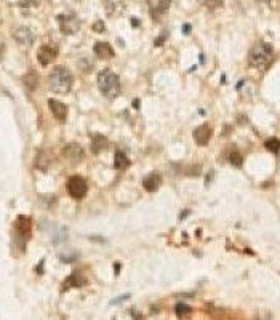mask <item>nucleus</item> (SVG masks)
<instances>
[{
    "mask_svg": "<svg viewBox=\"0 0 280 320\" xmlns=\"http://www.w3.org/2000/svg\"><path fill=\"white\" fill-rule=\"evenodd\" d=\"M272 56H274V48L266 42H258L256 45L251 48L248 61L251 68L262 71L271 64Z\"/></svg>",
    "mask_w": 280,
    "mask_h": 320,
    "instance_id": "1",
    "label": "nucleus"
},
{
    "mask_svg": "<svg viewBox=\"0 0 280 320\" xmlns=\"http://www.w3.org/2000/svg\"><path fill=\"white\" fill-rule=\"evenodd\" d=\"M72 82H74L72 74L66 68H61V66L54 68L52 71V74L48 75V85L56 93H68L70 90V87H72Z\"/></svg>",
    "mask_w": 280,
    "mask_h": 320,
    "instance_id": "2",
    "label": "nucleus"
},
{
    "mask_svg": "<svg viewBox=\"0 0 280 320\" xmlns=\"http://www.w3.org/2000/svg\"><path fill=\"white\" fill-rule=\"evenodd\" d=\"M98 88L104 96L112 99L120 93V79L112 71L104 69L98 75Z\"/></svg>",
    "mask_w": 280,
    "mask_h": 320,
    "instance_id": "3",
    "label": "nucleus"
},
{
    "mask_svg": "<svg viewBox=\"0 0 280 320\" xmlns=\"http://www.w3.org/2000/svg\"><path fill=\"white\" fill-rule=\"evenodd\" d=\"M58 23H59V29H61L63 34L66 36H72L77 31L80 29V21L75 15H59L58 16Z\"/></svg>",
    "mask_w": 280,
    "mask_h": 320,
    "instance_id": "4",
    "label": "nucleus"
},
{
    "mask_svg": "<svg viewBox=\"0 0 280 320\" xmlns=\"http://www.w3.org/2000/svg\"><path fill=\"white\" fill-rule=\"evenodd\" d=\"M68 191L74 198H84L88 191V184L82 176H70L68 181Z\"/></svg>",
    "mask_w": 280,
    "mask_h": 320,
    "instance_id": "5",
    "label": "nucleus"
},
{
    "mask_svg": "<svg viewBox=\"0 0 280 320\" xmlns=\"http://www.w3.org/2000/svg\"><path fill=\"white\" fill-rule=\"evenodd\" d=\"M63 156L68 159L69 162L79 163V162L84 160L85 152H84V149H82L80 144H77V142H70V144H68L63 149Z\"/></svg>",
    "mask_w": 280,
    "mask_h": 320,
    "instance_id": "6",
    "label": "nucleus"
},
{
    "mask_svg": "<svg viewBox=\"0 0 280 320\" xmlns=\"http://www.w3.org/2000/svg\"><path fill=\"white\" fill-rule=\"evenodd\" d=\"M56 56H58V50L56 47H52V45H42L37 52V59L42 66L53 63L54 59H56Z\"/></svg>",
    "mask_w": 280,
    "mask_h": 320,
    "instance_id": "7",
    "label": "nucleus"
},
{
    "mask_svg": "<svg viewBox=\"0 0 280 320\" xmlns=\"http://www.w3.org/2000/svg\"><path fill=\"white\" fill-rule=\"evenodd\" d=\"M213 135V130L211 126L208 124H204L200 126H197V128L194 130V140L199 146H205L208 144V141H210V138Z\"/></svg>",
    "mask_w": 280,
    "mask_h": 320,
    "instance_id": "8",
    "label": "nucleus"
},
{
    "mask_svg": "<svg viewBox=\"0 0 280 320\" xmlns=\"http://www.w3.org/2000/svg\"><path fill=\"white\" fill-rule=\"evenodd\" d=\"M13 37H15L16 42L21 43V45H24V47H29V45H32V42H34V34H32V31L29 29V27H24V26L15 29Z\"/></svg>",
    "mask_w": 280,
    "mask_h": 320,
    "instance_id": "9",
    "label": "nucleus"
},
{
    "mask_svg": "<svg viewBox=\"0 0 280 320\" xmlns=\"http://www.w3.org/2000/svg\"><path fill=\"white\" fill-rule=\"evenodd\" d=\"M48 106H50V111L54 115V119L59 120V122H64L68 119V107L61 101H58V99H48Z\"/></svg>",
    "mask_w": 280,
    "mask_h": 320,
    "instance_id": "10",
    "label": "nucleus"
},
{
    "mask_svg": "<svg viewBox=\"0 0 280 320\" xmlns=\"http://www.w3.org/2000/svg\"><path fill=\"white\" fill-rule=\"evenodd\" d=\"M147 5H149V10L154 16H160L168 12L172 0H147Z\"/></svg>",
    "mask_w": 280,
    "mask_h": 320,
    "instance_id": "11",
    "label": "nucleus"
},
{
    "mask_svg": "<svg viewBox=\"0 0 280 320\" xmlns=\"http://www.w3.org/2000/svg\"><path fill=\"white\" fill-rule=\"evenodd\" d=\"M160 184H162V176L158 175V173L147 175L146 178H144V181H142V186H144V189H146L147 192L157 191L158 187H160Z\"/></svg>",
    "mask_w": 280,
    "mask_h": 320,
    "instance_id": "12",
    "label": "nucleus"
},
{
    "mask_svg": "<svg viewBox=\"0 0 280 320\" xmlns=\"http://www.w3.org/2000/svg\"><path fill=\"white\" fill-rule=\"evenodd\" d=\"M95 53H96V56H100L101 59H109L114 56V50L107 42L95 43Z\"/></svg>",
    "mask_w": 280,
    "mask_h": 320,
    "instance_id": "13",
    "label": "nucleus"
},
{
    "mask_svg": "<svg viewBox=\"0 0 280 320\" xmlns=\"http://www.w3.org/2000/svg\"><path fill=\"white\" fill-rule=\"evenodd\" d=\"M15 226H16V231H18V234L24 235V237H29V235H31L32 224H31V219L27 218V216H19Z\"/></svg>",
    "mask_w": 280,
    "mask_h": 320,
    "instance_id": "14",
    "label": "nucleus"
},
{
    "mask_svg": "<svg viewBox=\"0 0 280 320\" xmlns=\"http://www.w3.org/2000/svg\"><path fill=\"white\" fill-rule=\"evenodd\" d=\"M107 146H109V141H107V138H106V136H103V135H95V136H93V141H91V151L95 152V154L103 152L104 149H107Z\"/></svg>",
    "mask_w": 280,
    "mask_h": 320,
    "instance_id": "15",
    "label": "nucleus"
},
{
    "mask_svg": "<svg viewBox=\"0 0 280 320\" xmlns=\"http://www.w3.org/2000/svg\"><path fill=\"white\" fill-rule=\"evenodd\" d=\"M114 167L117 168V170H123V168L130 167V159L127 157V154L122 152V151H117V152H115Z\"/></svg>",
    "mask_w": 280,
    "mask_h": 320,
    "instance_id": "16",
    "label": "nucleus"
},
{
    "mask_svg": "<svg viewBox=\"0 0 280 320\" xmlns=\"http://www.w3.org/2000/svg\"><path fill=\"white\" fill-rule=\"evenodd\" d=\"M106 10H107L109 16L119 15L123 10V2H122V0H107V2H106Z\"/></svg>",
    "mask_w": 280,
    "mask_h": 320,
    "instance_id": "17",
    "label": "nucleus"
},
{
    "mask_svg": "<svg viewBox=\"0 0 280 320\" xmlns=\"http://www.w3.org/2000/svg\"><path fill=\"white\" fill-rule=\"evenodd\" d=\"M264 146L267 151H271L272 154H279L280 151V140L279 138H269V140L264 142Z\"/></svg>",
    "mask_w": 280,
    "mask_h": 320,
    "instance_id": "18",
    "label": "nucleus"
},
{
    "mask_svg": "<svg viewBox=\"0 0 280 320\" xmlns=\"http://www.w3.org/2000/svg\"><path fill=\"white\" fill-rule=\"evenodd\" d=\"M229 162L232 163L234 167H242V162H244V157H242V154H240V152H237V151L230 152V154H229Z\"/></svg>",
    "mask_w": 280,
    "mask_h": 320,
    "instance_id": "19",
    "label": "nucleus"
},
{
    "mask_svg": "<svg viewBox=\"0 0 280 320\" xmlns=\"http://www.w3.org/2000/svg\"><path fill=\"white\" fill-rule=\"evenodd\" d=\"M24 82H26V85H27V88H29V90H34V88L37 87V82H38L37 74H35V72H29V74L24 77Z\"/></svg>",
    "mask_w": 280,
    "mask_h": 320,
    "instance_id": "20",
    "label": "nucleus"
},
{
    "mask_svg": "<svg viewBox=\"0 0 280 320\" xmlns=\"http://www.w3.org/2000/svg\"><path fill=\"white\" fill-rule=\"evenodd\" d=\"M200 3L210 10H216L223 5V0H200Z\"/></svg>",
    "mask_w": 280,
    "mask_h": 320,
    "instance_id": "21",
    "label": "nucleus"
},
{
    "mask_svg": "<svg viewBox=\"0 0 280 320\" xmlns=\"http://www.w3.org/2000/svg\"><path fill=\"white\" fill-rule=\"evenodd\" d=\"M175 312H176L178 317H183V316H186V314L191 312V307L188 304H176V307H175Z\"/></svg>",
    "mask_w": 280,
    "mask_h": 320,
    "instance_id": "22",
    "label": "nucleus"
},
{
    "mask_svg": "<svg viewBox=\"0 0 280 320\" xmlns=\"http://www.w3.org/2000/svg\"><path fill=\"white\" fill-rule=\"evenodd\" d=\"M40 0H19V7L21 8H34L38 5Z\"/></svg>",
    "mask_w": 280,
    "mask_h": 320,
    "instance_id": "23",
    "label": "nucleus"
},
{
    "mask_svg": "<svg viewBox=\"0 0 280 320\" xmlns=\"http://www.w3.org/2000/svg\"><path fill=\"white\" fill-rule=\"evenodd\" d=\"M93 31L95 32H104L106 29H104V23L103 21H96L95 24H93Z\"/></svg>",
    "mask_w": 280,
    "mask_h": 320,
    "instance_id": "24",
    "label": "nucleus"
},
{
    "mask_svg": "<svg viewBox=\"0 0 280 320\" xmlns=\"http://www.w3.org/2000/svg\"><path fill=\"white\" fill-rule=\"evenodd\" d=\"M188 32H191V26H189V24H184V34H188Z\"/></svg>",
    "mask_w": 280,
    "mask_h": 320,
    "instance_id": "25",
    "label": "nucleus"
}]
</instances>
